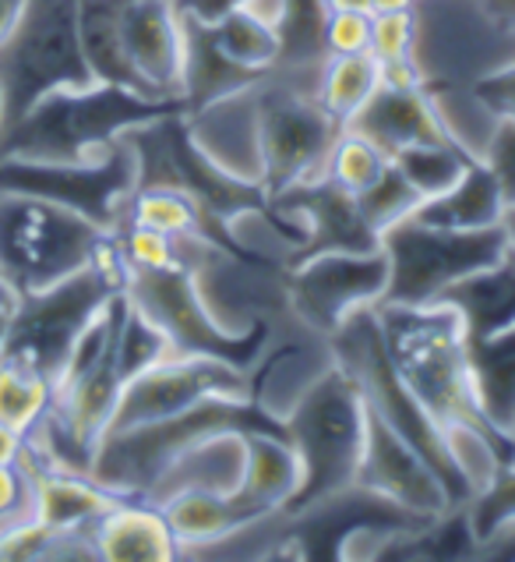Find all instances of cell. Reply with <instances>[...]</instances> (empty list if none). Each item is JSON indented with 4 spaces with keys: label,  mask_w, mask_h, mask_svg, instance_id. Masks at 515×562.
I'll list each match as a JSON object with an SVG mask.
<instances>
[{
    "label": "cell",
    "mask_w": 515,
    "mask_h": 562,
    "mask_svg": "<svg viewBox=\"0 0 515 562\" xmlns=\"http://www.w3.org/2000/svg\"><path fill=\"white\" fill-rule=\"evenodd\" d=\"M410 216L427 223V227H445V231H491L502 227L505 199L497 191L494 173L477 159L453 188L434 199H424Z\"/></svg>",
    "instance_id": "25"
},
{
    "label": "cell",
    "mask_w": 515,
    "mask_h": 562,
    "mask_svg": "<svg viewBox=\"0 0 515 562\" xmlns=\"http://www.w3.org/2000/svg\"><path fill=\"white\" fill-rule=\"evenodd\" d=\"M325 11H371L367 8V0H321Z\"/></svg>",
    "instance_id": "47"
},
{
    "label": "cell",
    "mask_w": 515,
    "mask_h": 562,
    "mask_svg": "<svg viewBox=\"0 0 515 562\" xmlns=\"http://www.w3.org/2000/svg\"><path fill=\"white\" fill-rule=\"evenodd\" d=\"M392 164L424 202L453 188L477 159L462 146H456L453 138H442V142H424V146L402 149L399 156H392Z\"/></svg>",
    "instance_id": "31"
},
{
    "label": "cell",
    "mask_w": 515,
    "mask_h": 562,
    "mask_svg": "<svg viewBox=\"0 0 515 562\" xmlns=\"http://www.w3.org/2000/svg\"><path fill=\"white\" fill-rule=\"evenodd\" d=\"M466 364L480 417L497 436L515 439V326L466 336Z\"/></svg>",
    "instance_id": "23"
},
{
    "label": "cell",
    "mask_w": 515,
    "mask_h": 562,
    "mask_svg": "<svg viewBox=\"0 0 515 562\" xmlns=\"http://www.w3.org/2000/svg\"><path fill=\"white\" fill-rule=\"evenodd\" d=\"M442 301L459 312L466 336H488L515 326V255L508 251L502 262L459 280Z\"/></svg>",
    "instance_id": "26"
},
{
    "label": "cell",
    "mask_w": 515,
    "mask_h": 562,
    "mask_svg": "<svg viewBox=\"0 0 515 562\" xmlns=\"http://www.w3.org/2000/svg\"><path fill=\"white\" fill-rule=\"evenodd\" d=\"M371 14H385V11H410L416 8V0H367Z\"/></svg>",
    "instance_id": "45"
},
{
    "label": "cell",
    "mask_w": 515,
    "mask_h": 562,
    "mask_svg": "<svg viewBox=\"0 0 515 562\" xmlns=\"http://www.w3.org/2000/svg\"><path fill=\"white\" fill-rule=\"evenodd\" d=\"M283 428L304 468L300 492L289 503L286 517H300L353 492L367 439V404L357 382L335 364V358L289 407Z\"/></svg>",
    "instance_id": "3"
},
{
    "label": "cell",
    "mask_w": 515,
    "mask_h": 562,
    "mask_svg": "<svg viewBox=\"0 0 515 562\" xmlns=\"http://www.w3.org/2000/svg\"><path fill=\"white\" fill-rule=\"evenodd\" d=\"M124 220L163 231L170 237H191V234L208 237L198 202L191 199L184 188H173V184H138L135 195L127 199Z\"/></svg>",
    "instance_id": "29"
},
{
    "label": "cell",
    "mask_w": 515,
    "mask_h": 562,
    "mask_svg": "<svg viewBox=\"0 0 515 562\" xmlns=\"http://www.w3.org/2000/svg\"><path fill=\"white\" fill-rule=\"evenodd\" d=\"M254 86L187 110L184 132L208 164H216L222 173H230L237 181L262 188L265 159H262V124H258Z\"/></svg>",
    "instance_id": "16"
},
{
    "label": "cell",
    "mask_w": 515,
    "mask_h": 562,
    "mask_svg": "<svg viewBox=\"0 0 515 562\" xmlns=\"http://www.w3.org/2000/svg\"><path fill=\"white\" fill-rule=\"evenodd\" d=\"M124 297L167 336L173 355L219 358L251 372L272 326L254 333H227L205 308L195 277L184 266L173 269H124Z\"/></svg>",
    "instance_id": "10"
},
{
    "label": "cell",
    "mask_w": 515,
    "mask_h": 562,
    "mask_svg": "<svg viewBox=\"0 0 515 562\" xmlns=\"http://www.w3.org/2000/svg\"><path fill=\"white\" fill-rule=\"evenodd\" d=\"M346 127L371 138L385 156H399L402 149L424 146V142L448 138L431 103L427 86H389L381 82L367 106Z\"/></svg>",
    "instance_id": "20"
},
{
    "label": "cell",
    "mask_w": 515,
    "mask_h": 562,
    "mask_svg": "<svg viewBox=\"0 0 515 562\" xmlns=\"http://www.w3.org/2000/svg\"><path fill=\"white\" fill-rule=\"evenodd\" d=\"M321 64H311V68H272L254 86L265 159L262 188L268 199H276L297 184L325 178V164L332 142L340 135V124L318 103Z\"/></svg>",
    "instance_id": "5"
},
{
    "label": "cell",
    "mask_w": 515,
    "mask_h": 562,
    "mask_svg": "<svg viewBox=\"0 0 515 562\" xmlns=\"http://www.w3.org/2000/svg\"><path fill=\"white\" fill-rule=\"evenodd\" d=\"M416 8L371 14V54L378 64L416 60Z\"/></svg>",
    "instance_id": "36"
},
{
    "label": "cell",
    "mask_w": 515,
    "mask_h": 562,
    "mask_svg": "<svg viewBox=\"0 0 515 562\" xmlns=\"http://www.w3.org/2000/svg\"><path fill=\"white\" fill-rule=\"evenodd\" d=\"M389 259V286L381 304H434L459 280L502 262L508 255L505 227L491 231H445L402 216L381 234Z\"/></svg>",
    "instance_id": "9"
},
{
    "label": "cell",
    "mask_w": 515,
    "mask_h": 562,
    "mask_svg": "<svg viewBox=\"0 0 515 562\" xmlns=\"http://www.w3.org/2000/svg\"><path fill=\"white\" fill-rule=\"evenodd\" d=\"M22 449H25L22 431H14V428H8L4 422H0V463H19Z\"/></svg>",
    "instance_id": "43"
},
{
    "label": "cell",
    "mask_w": 515,
    "mask_h": 562,
    "mask_svg": "<svg viewBox=\"0 0 515 562\" xmlns=\"http://www.w3.org/2000/svg\"><path fill=\"white\" fill-rule=\"evenodd\" d=\"M19 463L32 485V517L50 527V531H92V524L121 499V495L103 488L92 474L43 463L28 449V442Z\"/></svg>",
    "instance_id": "18"
},
{
    "label": "cell",
    "mask_w": 515,
    "mask_h": 562,
    "mask_svg": "<svg viewBox=\"0 0 515 562\" xmlns=\"http://www.w3.org/2000/svg\"><path fill=\"white\" fill-rule=\"evenodd\" d=\"M135 188H138V159L127 138H121L106 156L85 159V164L0 156V191L36 195L64 209H75V213L100 223L110 234L124 223L127 199L135 195Z\"/></svg>",
    "instance_id": "11"
},
{
    "label": "cell",
    "mask_w": 515,
    "mask_h": 562,
    "mask_svg": "<svg viewBox=\"0 0 515 562\" xmlns=\"http://www.w3.org/2000/svg\"><path fill=\"white\" fill-rule=\"evenodd\" d=\"M473 4L480 8V14H484L491 25L515 36V0H473Z\"/></svg>",
    "instance_id": "42"
},
{
    "label": "cell",
    "mask_w": 515,
    "mask_h": 562,
    "mask_svg": "<svg viewBox=\"0 0 515 562\" xmlns=\"http://www.w3.org/2000/svg\"><path fill=\"white\" fill-rule=\"evenodd\" d=\"M268 202L300 227L304 248L297 259H308V255H321V251H375V248H381V237L375 234L371 223L364 220L357 195H346V191H340L329 178L311 181V184H297Z\"/></svg>",
    "instance_id": "17"
},
{
    "label": "cell",
    "mask_w": 515,
    "mask_h": 562,
    "mask_svg": "<svg viewBox=\"0 0 515 562\" xmlns=\"http://www.w3.org/2000/svg\"><path fill=\"white\" fill-rule=\"evenodd\" d=\"M159 509H163L170 531H173L176 544H181V559L205 555L216 541L230 538L244 524L258 520L240 509L237 495H219V492H205V488L170 492L159 499Z\"/></svg>",
    "instance_id": "24"
},
{
    "label": "cell",
    "mask_w": 515,
    "mask_h": 562,
    "mask_svg": "<svg viewBox=\"0 0 515 562\" xmlns=\"http://www.w3.org/2000/svg\"><path fill=\"white\" fill-rule=\"evenodd\" d=\"M353 488L421 524H442L459 513L445 481L421 449L402 439L371 411H367V439Z\"/></svg>",
    "instance_id": "14"
},
{
    "label": "cell",
    "mask_w": 515,
    "mask_h": 562,
    "mask_svg": "<svg viewBox=\"0 0 515 562\" xmlns=\"http://www.w3.org/2000/svg\"><path fill=\"white\" fill-rule=\"evenodd\" d=\"M208 32H213L216 50L227 57L233 68L248 71L254 78H265L279 64V54H283L279 29L265 25L244 8H233L230 14H222L219 22L208 25Z\"/></svg>",
    "instance_id": "28"
},
{
    "label": "cell",
    "mask_w": 515,
    "mask_h": 562,
    "mask_svg": "<svg viewBox=\"0 0 515 562\" xmlns=\"http://www.w3.org/2000/svg\"><path fill=\"white\" fill-rule=\"evenodd\" d=\"M25 4H28V0H0V43H4L14 32V25L22 22Z\"/></svg>",
    "instance_id": "44"
},
{
    "label": "cell",
    "mask_w": 515,
    "mask_h": 562,
    "mask_svg": "<svg viewBox=\"0 0 515 562\" xmlns=\"http://www.w3.org/2000/svg\"><path fill=\"white\" fill-rule=\"evenodd\" d=\"M8 124V106H4V89H0V132H4Z\"/></svg>",
    "instance_id": "50"
},
{
    "label": "cell",
    "mask_w": 515,
    "mask_h": 562,
    "mask_svg": "<svg viewBox=\"0 0 515 562\" xmlns=\"http://www.w3.org/2000/svg\"><path fill=\"white\" fill-rule=\"evenodd\" d=\"M389 164L392 159L385 156L371 138H364L360 132H353V127H340V135L332 142L329 164H325V178L340 191H346V195H364Z\"/></svg>",
    "instance_id": "32"
},
{
    "label": "cell",
    "mask_w": 515,
    "mask_h": 562,
    "mask_svg": "<svg viewBox=\"0 0 515 562\" xmlns=\"http://www.w3.org/2000/svg\"><path fill=\"white\" fill-rule=\"evenodd\" d=\"M462 520L473 544L480 538H488L494 527L515 520V463H502V471L494 474L491 485L466 503Z\"/></svg>",
    "instance_id": "35"
},
{
    "label": "cell",
    "mask_w": 515,
    "mask_h": 562,
    "mask_svg": "<svg viewBox=\"0 0 515 562\" xmlns=\"http://www.w3.org/2000/svg\"><path fill=\"white\" fill-rule=\"evenodd\" d=\"M357 205L364 220L371 223L375 234L381 237L385 231L392 227V223H399L402 216H410L416 205H421V195L410 188V181L402 178V173L396 170V164L385 167L381 178L364 191V195H357Z\"/></svg>",
    "instance_id": "34"
},
{
    "label": "cell",
    "mask_w": 515,
    "mask_h": 562,
    "mask_svg": "<svg viewBox=\"0 0 515 562\" xmlns=\"http://www.w3.org/2000/svg\"><path fill=\"white\" fill-rule=\"evenodd\" d=\"M19 301H22V294L14 291V283L0 272V308H19Z\"/></svg>",
    "instance_id": "46"
},
{
    "label": "cell",
    "mask_w": 515,
    "mask_h": 562,
    "mask_svg": "<svg viewBox=\"0 0 515 562\" xmlns=\"http://www.w3.org/2000/svg\"><path fill=\"white\" fill-rule=\"evenodd\" d=\"M378 86H381V64L371 50L332 54L325 57L318 75V103L335 124L346 127L378 92Z\"/></svg>",
    "instance_id": "27"
},
{
    "label": "cell",
    "mask_w": 515,
    "mask_h": 562,
    "mask_svg": "<svg viewBox=\"0 0 515 562\" xmlns=\"http://www.w3.org/2000/svg\"><path fill=\"white\" fill-rule=\"evenodd\" d=\"M205 404H251V375L219 358L167 355L121 385L106 431L167 422Z\"/></svg>",
    "instance_id": "12"
},
{
    "label": "cell",
    "mask_w": 515,
    "mask_h": 562,
    "mask_svg": "<svg viewBox=\"0 0 515 562\" xmlns=\"http://www.w3.org/2000/svg\"><path fill=\"white\" fill-rule=\"evenodd\" d=\"M371 50V11H329L325 54H367Z\"/></svg>",
    "instance_id": "39"
},
{
    "label": "cell",
    "mask_w": 515,
    "mask_h": 562,
    "mask_svg": "<svg viewBox=\"0 0 515 562\" xmlns=\"http://www.w3.org/2000/svg\"><path fill=\"white\" fill-rule=\"evenodd\" d=\"M95 559L106 562H173L181 559L163 509L152 499H121L110 506L100 520L92 524Z\"/></svg>",
    "instance_id": "21"
},
{
    "label": "cell",
    "mask_w": 515,
    "mask_h": 562,
    "mask_svg": "<svg viewBox=\"0 0 515 562\" xmlns=\"http://www.w3.org/2000/svg\"><path fill=\"white\" fill-rule=\"evenodd\" d=\"M167 114H184V103L149 100L141 92L106 82L57 89L0 132V156L85 164V159L106 156L127 132Z\"/></svg>",
    "instance_id": "1"
},
{
    "label": "cell",
    "mask_w": 515,
    "mask_h": 562,
    "mask_svg": "<svg viewBox=\"0 0 515 562\" xmlns=\"http://www.w3.org/2000/svg\"><path fill=\"white\" fill-rule=\"evenodd\" d=\"M502 227H505V237H508V251L515 255V205H512V209H505Z\"/></svg>",
    "instance_id": "49"
},
{
    "label": "cell",
    "mask_w": 515,
    "mask_h": 562,
    "mask_svg": "<svg viewBox=\"0 0 515 562\" xmlns=\"http://www.w3.org/2000/svg\"><path fill=\"white\" fill-rule=\"evenodd\" d=\"M480 164L494 173L497 191H502V199H505V209H512L515 205V121L512 117H505V114L497 117Z\"/></svg>",
    "instance_id": "38"
},
{
    "label": "cell",
    "mask_w": 515,
    "mask_h": 562,
    "mask_svg": "<svg viewBox=\"0 0 515 562\" xmlns=\"http://www.w3.org/2000/svg\"><path fill=\"white\" fill-rule=\"evenodd\" d=\"M95 78L78 40V0H28L22 22L0 43V89L8 124L57 89H85ZM4 124V127H8Z\"/></svg>",
    "instance_id": "8"
},
{
    "label": "cell",
    "mask_w": 515,
    "mask_h": 562,
    "mask_svg": "<svg viewBox=\"0 0 515 562\" xmlns=\"http://www.w3.org/2000/svg\"><path fill=\"white\" fill-rule=\"evenodd\" d=\"M54 407V379L36 372V368L0 358V422L8 428L28 431L36 428Z\"/></svg>",
    "instance_id": "30"
},
{
    "label": "cell",
    "mask_w": 515,
    "mask_h": 562,
    "mask_svg": "<svg viewBox=\"0 0 515 562\" xmlns=\"http://www.w3.org/2000/svg\"><path fill=\"white\" fill-rule=\"evenodd\" d=\"M121 43L135 78L152 100H181L187 19L176 0H121Z\"/></svg>",
    "instance_id": "15"
},
{
    "label": "cell",
    "mask_w": 515,
    "mask_h": 562,
    "mask_svg": "<svg viewBox=\"0 0 515 562\" xmlns=\"http://www.w3.org/2000/svg\"><path fill=\"white\" fill-rule=\"evenodd\" d=\"M11 318H14V308H0V358H4V347L11 336Z\"/></svg>",
    "instance_id": "48"
},
{
    "label": "cell",
    "mask_w": 515,
    "mask_h": 562,
    "mask_svg": "<svg viewBox=\"0 0 515 562\" xmlns=\"http://www.w3.org/2000/svg\"><path fill=\"white\" fill-rule=\"evenodd\" d=\"M375 315L385 355L434 422H473L491 428L470 390L466 326L453 304H375Z\"/></svg>",
    "instance_id": "2"
},
{
    "label": "cell",
    "mask_w": 515,
    "mask_h": 562,
    "mask_svg": "<svg viewBox=\"0 0 515 562\" xmlns=\"http://www.w3.org/2000/svg\"><path fill=\"white\" fill-rule=\"evenodd\" d=\"M110 237L114 234L75 209L0 191V272L19 294L46 291L89 269L106 251Z\"/></svg>",
    "instance_id": "4"
},
{
    "label": "cell",
    "mask_w": 515,
    "mask_h": 562,
    "mask_svg": "<svg viewBox=\"0 0 515 562\" xmlns=\"http://www.w3.org/2000/svg\"><path fill=\"white\" fill-rule=\"evenodd\" d=\"M167 355H173L167 336L159 333L149 318H145L131 301L124 297V312H121V329H117V368L121 379L127 382L131 375H138L141 368H149L156 361H163Z\"/></svg>",
    "instance_id": "33"
},
{
    "label": "cell",
    "mask_w": 515,
    "mask_h": 562,
    "mask_svg": "<svg viewBox=\"0 0 515 562\" xmlns=\"http://www.w3.org/2000/svg\"><path fill=\"white\" fill-rule=\"evenodd\" d=\"M248 468V428L244 425H219L191 439L167 474L156 481L149 499L159 503L170 492L181 488H205L219 495H237Z\"/></svg>",
    "instance_id": "19"
},
{
    "label": "cell",
    "mask_w": 515,
    "mask_h": 562,
    "mask_svg": "<svg viewBox=\"0 0 515 562\" xmlns=\"http://www.w3.org/2000/svg\"><path fill=\"white\" fill-rule=\"evenodd\" d=\"M32 513V485L22 463H0V524L22 520Z\"/></svg>",
    "instance_id": "40"
},
{
    "label": "cell",
    "mask_w": 515,
    "mask_h": 562,
    "mask_svg": "<svg viewBox=\"0 0 515 562\" xmlns=\"http://www.w3.org/2000/svg\"><path fill=\"white\" fill-rule=\"evenodd\" d=\"M121 291H124V262L117 255L114 237H110L106 251L89 269L46 286V291L22 294L11 318L4 358L36 368V372L57 382L75 340L106 308L110 297H117Z\"/></svg>",
    "instance_id": "6"
},
{
    "label": "cell",
    "mask_w": 515,
    "mask_h": 562,
    "mask_svg": "<svg viewBox=\"0 0 515 562\" xmlns=\"http://www.w3.org/2000/svg\"><path fill=\"white\" fill-rule=\"evenodd\" d=\"M505 117H512V121H515V106H512V110H505Z\"/></svg>",
    "instance_id": "51"
},
{
    "label": "cell",
    "mask_w": 515,
    "mask_h": 562,
    "mask_svg": "<svg viewBox=\"0 0 515 562\" xmlns=\"http://www.w3.org/2000/svg\"><path fill=\"white\" fill-rule=\"evenodd\" d=\"M473 89H477V95L491 110H497V114L512 110L515 106V60H508V64H502V68L488 71L484 78H477Z\"/></svg>",
    "instance_id": "41"
},
{
    "label": "cell",
    "mask_w": 515,
    "mask_h": 562,
    "mask_svg": "<svg viewBox=\"0 0 515 562\" xmlns=\"http://www.w3.org/2000/svg\"><path fill=\"white\" fill-rule=\"evenodd\" d=\"M54 538L46 524L36 517H22L11 524H0V562H36V559H50L54 552Z\"/></svg>",
    "instance_id": "37"
},
{
    "label": "cell",
    "mask_w": 515,
    "mask_h": 562,
    "mask_svg": "<svg viewBox=\"0 0 515 562\" xmlns=\"http://www.w3.org/2000/svg\"><path fill=\"white\" fill-rule=\"evenodd\" d=\"M304 468L286 431L248 428V468L237 503L248 517H276L297 499Z\"/></svg>",
    "instance_id": "22"
},
{
    "label": "cell",
    "mask_w": 515,
    "mask_h": 562,
    "mask_svg": "<svg viewBox=\"0 0 515 562\" xmlns=\"http://www.w3.org/2000/svg\"><path fill=\"white\" fill-rule=\"evenodd\" d=\"M283 280L289 315L321 336H332L357 312L381 304L389 286V259L381 248L321 251L289 262Z\"/></svg>",
    "instance_id": "13"
},
{
    "label": "cell",
    "mask_w": 515,
    "mask_h": 562,
    "mask_svg": "<svg viewBox=\"0 0 515 562\" xmlns=\"http://www.w3.org/2000/svg\"><path fill=\"white\" fill-rule=\"evenodd\" d=\"M329 344H332L335 364L357 382L367 411L378 414L385 425L396 428L402 439L421 449L431 468L438 471V477L445 481L448 495H453V506L462 513L466 503H470V495H466L453 460H448V453H445L442 425L434 422L421 400L407 390V382L399 379L389 355H385L375 308H364V312L353 315L340 333L329 336Z\"/></svg>",
    "instance_id": "7"
}]
</instances>
